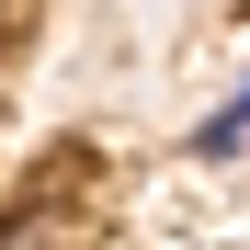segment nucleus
I'll return each instance as SVG.
<instances>
[{
	"label": "nucleus",
	"mask_w": 250,
	"mask_h": 250,
	"mask_svg": "<svg viewBox=\"0 0 250 250\" xmlns=\"http://www.w3.org/2000/svg\"><path fill=\"white\" fill-rule=\"evenodd\" d=\"M239 137H250V91H239V103H228V114H216V125H205V137H193V159H228Z\"/></svg>",
	"instance_id": "1"
}]
</instances>
